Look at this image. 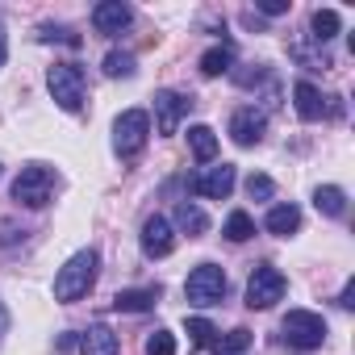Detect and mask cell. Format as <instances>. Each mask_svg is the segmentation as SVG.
Returning <instances> with one entry per match:
<instances>
[{
	"mask_svg": "<svg viewBox=\"0 0 355 355\" xmlns=\"http://www.w3.org/2000/svg\"><path fill=\"white\" fill-rule=\"evenodd\" d=\"M96 272H101V255L92 251V247H84V251H76L63 268H59V276H55V301H80V297H88V288L96 284Z\"/></svg>",
	"mask_w": 355,
	"mask_h": 355,
	"instance_id": "cell-1",
	"label": "cell"
},
{
	"mask_svg": "<svg viewBox=\"0 0 355 355\" xmlns=\"http://www.w3.org/2000/svg\"><path fill=\"white\" fill-rule=\"evenodd\" d=\"M46 88H51V96L63 113H80L84 101H88V80H84L80 63H55L46 71Z\"/></svg>",
	"mask_w": 355,
	"mask_h": 355,
	"instance_id": "cell-2",
	"label": "cell"
},
{
	"mask_svg": "<svg viewBox=\"0 0 355 355\" xmlns=\"http://www.w3.org/2000/svg\"><path fill=\"white\" fill-rule=\"evenodd\" d=\"M55 189H59L55 167H46V163H30V167H21V175L13 180V201H21L26 209H46L51 197H55Z\"/></svg>",
	"mask_w": 355,
	"mask_h": 355,
	"instance_id": "cell-3",
	"label": "cell"
},
{
	"mask_svg": "<svg viewBox=\"0 0 355 355\" xmlns=\"http://www.w3.org/2000/svg\"><path fill=\"white\" fill-rule=\"evenodd\" d=\"M280 334L293 351H318L326 343V318L313 309H288L280 322Z\"/></svg>",
	"mask_w": 355,
	"mask_h": 355,
	"instance_id": "cell-4",
	"label": "cell"
},
{
	"mask_svg": "<svg viewBox=\"0 0 355 355\" xmlns=\"http://www.w3.org/2000/svg\"><path fill=\"white\" fill-rule=\"evenodd\" d=\"M146 138H150V117H146V109H125V113L113 121V150H117L121 159H138L142 146H146Z\"/></svg>",
	"mask_w": 355,
	"mask_h": 355,
	"instance_id": "cell-5",
	"label": "cell"
},
{
	"mask_svg": "<svg viewBox=\"0 0 355 355\" xmlns=\"http://www.w3.org/2000/svg\"><path fill=\"white\" fill-rule=\"evenodd\" d=\"M184 297H189V305H218L222 297H226V272L218 268V263H201V268H193L189 272V280H184Z\"/></svg>",
	"mask_w": 355,
	"mask_h": 355,
	"instance_id": "cell-6",
	"label": "cell"
},
{
	"mask_svg": "<svg viewBox=\"0 0 355 355\" xmlns=\"http://www.w3.org/2000/svg\"><path fill=\"white\" fill-rule=\"evenodd\" d=\"M284 293H288V280L272 263H259L251 272V280H247V305L251 309H272L276 301H284Z\"/></svg>",
	"mask_w": 355,
	"mask_h": 355,
	"instance_id": "cell-7",
	"label": "cell"
},
{
	"mask_svg": "<svg viewBox=\"0 0 355 355\" xmlns=\"http://www.w3.org/2000/svg\"><path fill=\"white\" fill-rule=\"evenodd\" d=\"M234 180H239L234 163H222V167H205V171H197L193 180H189V189H193L197 197H205V201H226V197L234 193Z\"/></svg>",
	"mask_w": 355,
	"mask_h": 355,
	"instance_id": "cell-8",
	"label": "cell"
},
{
	"mask_svg": "<svg viewBox=\"0 0 355 355\" xmlns=\"http://www.w3.org/2000/svg\"><path fill=\"white\" fill-rule=\"evenodd\" d=\"M189 109H193V96L175 92V88H159L155 92V125H159V134H175Z\"/></svg>",
	"mask_w": 355,
	"mask_h": 355,
	"instance_id": "cell-9",
	"label": "cell"
},
{
	"mask_svg": "<svg viewBox=\"0 0 355 355\" xmlns=\"http://www.w3.org/2000/svg\"><path fill=\"white\" fill-rule=\"evenodd\" d=\"M263 134H268V113L263 109L243 105V109L230 113V138H234V146H259Z\"/></svg>",
	"mask_w": 355,
	"mask_h": 355,
	"instance_id": "cell-10",
	"label": "cell"
},
{
	"mask_svg": "<svg viewBox=\"0 0 355 355\" xmlns=\"http://www.w3.org/2000/svg\"><path fill=\"white\" fill-rule=\"evenodd\" d=\"M175 251V226L167 222V218H146L142 222V255L146 259H167Z\"/></svg>",
	"mask_w": 355,
	"mask_h": 355,
	"instance_id": "cell-11",
	"label": "cell"
},
{
	"mask_svg": "<svg viewBox=\"0 0 355 355\" xmlns=\"http://www.w3.org/2000/svg\"><path fill=\"white\" fill-rule=\"evenodd\" d=\"M130 21H134V9L125 5V0H101V5L92 9V30H96V34H105V38L121 34Z\"/></svg>",
	"mask_w": 355,
	"mask_h": 355,
	"instance_id": "cell-12",
	"label": "cell"
},
{
	"mask_svg": "<svg viewBox=\"0 0 355 355\" xmlns=\"http://www.w3.org/2000/svg\"><path fill=\"white\" fill-rule=\"evenodd\" d=\"M293 109H297L301 121H322V117H326V96H322L309 80H297V88H293Z\"/></svg>",
	"mask_w": 355,
	"mask_h": 355,
	"instance_id": "cell-13",
	"label": "cell"
},
{
	"mask_svg": "<svg viewBox=\"0 0 355 355\" xmlns=\"http://www.w3.org/2000/svg\"><path fill=\"white\" fill-rule=\"evenodd\" d=\"M263 230H268V234H276V239L297 234V230H301V209H297L293 201L272 205V209H268V218H263Z\"/></svg>",
	"mask_w": 355,
	"mask_h": 355,
	"instance_id": "cell-14",
	"label": "cell"
},
{
	"mask_svg": "<svg viewBox=\"0 0 355 355\" xmlns=\"http://www.w3.org/2000/svg\"><path fill=\"white\" fill-rule=\"evenodd\" d=\"M117 351H121V338L105 322H96L80 334V355H117Z\"/></svg>",
	"mask_w": 355,
	"mask_h": 355,
	"instance_id": "cell-15",
	"label": "cell"
},
{
	"mask_svg": "<svg viewBox=\"0 0 355 355\" xmlns=\"http://www.w3.org/2000/svg\"><path fill=\"white\" fill-rule=\"evenodd\" d=\"M171 222L180 226L189 239H201V234L209 230V218H205V209H201L197 201H175V214H171Z\"/></svg>",
	"mask_w": 355,
	"mask_h": 355,
	"instance_id": "cell-16",
	"label": "cell"
},
{
	"mask_svg": "<svg viewBox=\"0 0 355 355\" xmlns=\"http://www.w3.org/2000/svg\"><path fill=\"white\" fill-rule=\"evenodd\" d=\"M159 301V284H146V288H121L113 297V309L117 313H142V309H155Z\"/></svg>",
	"mask_w": 355,
	"mask_h": 355,
	"instance_id": "cell-17",
	"label": "cell"
},
{
	"mask_svg": "<svg viewBox=\"0 0 355 355\" xmlns=\"http://www.w3.org/2000/svg\"><path fill=\"white\" fill-rule=\"evenodd\" d=\"M313 205H318V214H326V218H343V214H347V193H343L338 184H318V189H313Z\"/></svg>",
	"mask_w": 355,
	"mask_h": 355,
	"instance_id": "cell-18",
	"label": "cell"
},
{
	"mask_svg": "<svg viewBox=\"0 0 355 355\" xmlns=\"http://www.w3.org/2000/svg\"><path fill=\"white\" fill-rule=\"evenodd\" d=\"M226 71H234V51L222 42V46H209L205 55H201V76H226Z\"/></svg>",
	"mask_w": 355,
	"mask_h": 355,
	"instance_id": "cell-19",
	"label": "cell"
},
{
	"mask_svg": "<svg viewBox=\"0 0 355 355\" xmlns=\"http://www.w3.org/2000/svg\"><path fill=\"white\" fill-rule=\"evenodd\" d=\"M189 146H193V155H197L201 163H214V155H218V134L197 121V125H189Z\"/></svg>",
	"mask_w": 355,
	"mask_h": 355,
	"instance_id": "cell-20",
	"label": "cell"
},
{
	"mask_svg": "<svg viewBox=\"0 0 355 355\" xmlns=\"http://www.w3.org/2000/svg\"><path fill=\"white\" fill-rule=\"evenodd\" d=\"M309 30H313L309 38L322 46V42H330V38L343 30V21H338V13H334V9H313V17H309Z\"/></svg>",
	"mask_w": 355,
	"mask_h": 355,
	"instance_id": "cell-21",
	"label": "cell"
},
{
	"mask_svg": "<svg viewBox=\"0 0 355 355\" xmlns=\"http://www.w3.org/2000/svg\"><path fill=\"white\" fill-rule=\"evenodd\" d=\"M222 234H226L230 243H247V239L255 234V222H251V214H243V209H234V214L226 218V226H222Z\"/></svg>",
	"mask_w": 355,
	"mask_h": 355,
	"instance_id": "cell-22",
	"label": "cell"
},
{
	"mask_svg": "<svg viewBox=\"0 0 355 355\" xmlns=\"http://www.w3.org/2000/svg\"><path fill=\"white\" fill-rule=\"evenodd\" d=\"M138 67H134V55H125V51H109L105 55V76H113V80H130Z\"/></svg>",
	"mask_w": 355,
	"mask_h": 355,
	"instance_id": "cell-23",
	"label": "cell"
},
{
	"mask_svg": "<svg viewBox=\"0 0 355 355\" xmlns=\"http://www.w3.org/2000/svg\"><path fill=\"white\" fill-rule=\"evenodd\" d=\"M247 347H251V330H247V326H239V330H230L226 338L214 343L218 355H239V351H247Z\"/></svg>",
	"mask_w": 355,
	"mask_h": 355,
	"instance_id": "cell-24",
	"label": "cell"
},
{
	"mask_svg": "<svg viewBox=\"0 0 355 355\" xmlns=\"http://www.w3.org/2000/svg\"><path fill=\"white\" fill-rule=\"evenodd\" d=\"M189 334H193L197 347H214V343H218V330H214V322H205V318H189Z\"/></svg>",
	"mask_w": 355,
	"mask_h": 355,
	"instance_id": "cell-25",
	"label": "cell"
},
{
	"mask_svg": "<svg viewBox=\"0 0 355 355\" xmlns=\"http://www.w3.org/2000/svg\"><path fill=\"white\" fill-rule=\"evenodd\" d=\"M146 355H175V334L171 330H155L146 338Z\"/></svg>",
	"mask_w": 355,
	"mask_h": 355,
	"instance_id": "cell-26",
	"label": "cell"
},
{
	"mask_svg": "<svg viewBox=\"0 0 355 355\" xmlns=\"http://www.w3.org/2000/svg\"><path fill=\"white\" fill-rule=\"evenodd\" d=\"M247 197L251 201H272L276 197V184L268 180V175H247Z\"/></svg>",
	"mask_w": 355,
	"mask_h": 355,
	"instance_id": "cell-27",
	"label": "cell"
},
{
	"mask_svg": "<svg viewBox=\"0 0 355 355\" xmlns=\"http://www.w3.org/2000/svg\"><path fill=\"white\" fill-rule=\"evenodd\" d=\"M38 38H42V42H63V46H80V34L67 30V26H42Z\"/></svg>",
	"mask_w": 355,
	"mask_h": 355,
	"instance_id": "cell-28",
	"label": "cell"
},
{
	"mask_svg": "<svg viewBox=\"0 0 355 355\" xmlns=\"http://www.w3.org/2000/svg\"><path fill=\"white\" fill-rule=\"evenodd\" d=\"M259 13L280 17V13H288V0H259Z\"/></svg>",
	"mask_w": 355,
	"mask_h": 355,
	"instance_id": "cell-29",
	"label": "cell"
},
{
	"mask_svg": "<svg viewBox=\"0 0 355 355\" xmlns=\"http://www.w3.org/2000/svg\"><path fill=\"white\" fill-rule=\"evenodd\" d=\"M351 297H355V284L347 280V284H343V293H338V305H343V309H351V305H355Z\"/></svg>",
	"mask_w": 355,
	"mask_h": 355,
	"instance_id": "cell-30",
	"label": "cell"
},
{
	"mask_svg": "<svg viewBox=\"0 0 355 355\" xmlns=\"http://www.w3.org/2000/svg\"><path fill=\"white\" fill-rule=\"evenodd\" d=\"M5 59H9V34H5V21H0V67H5Z\"/></svg>",
	"mask_w": 355,
	"mask_h": 355,
	"instance_id": "cell-31",
	"label": "cell"
},
{
	"mask_svg": "<svg viewBox=\"0 0 355 355\" xmlns=\"http://www.w3.org/2000/svg\"><path fill=\"white\" fill-rule=\"evenodd\" d=\"M9 334V309H5V301H0V338Z\"/></svg>",
	"mask_w": 355,
	"mask_h": 355,
	"instance_id": "cell-32",
	"label": "cell"
}]
</instances>
